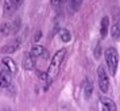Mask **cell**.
Segmentation results:
<instances>
[{"label":"cell","mask_w":120,"mask_h":111,"mask_svg":"<svg viewBox=\"0 0 120 111\" xmlns=\"http://www.w3.org/2000/svg\"><path fill=\"white\" fill-rule=\"evenodd\" d=\"M81 4H82V0H70V8L73 11H78Z\"/></svg>","instance_id":"16"},{"label":"cell","mask_w":120,"mask_h":111,"mask_svg":"<svg viewBox=\"0 0 120 111\" xmlns=\"http://www.w3.org/2000/svg\"><path fill=\"white\" fill-rule=\"evenodd\" d=\"M65 0H51V6L53 7H60Z\"/></svg>","instance_id":"18"},{"label":"cell","mask_w":120,"mask_h":111,"mask_svg":"<svg viewBox=\"0 0 120 111\" xmlns=\"http://www.w3.org/2000/svg\"><path fill=\"white\" fill-rule=\"evenodd\" d=\"M19 46H20L19 41H12V42H10V44H7L4 48H1V52L6 53V54H10V53L16 52V50L19 49Z\"/></svg>","instance_id":"9"},{"label":"cell","mask_w":120,"mask_h":111,"mask_svg":"<svg viewBox=\"0 0 120 111\" xmlns=\"http://www.w3.org/2000/svg\"><path fill=\"white\" fill-rule=\"evenodd\" d=\"M97 81H98V87H100V91L101 92H108L109 89V79L108 75H107V71L104 65H100L97 68Z\"/></svg>","instance_id":"3"},{"label":"cell","mask_w":120,"mask_h":111,"mask_svg":"<svg viewBox=\"0 0 120 111\" xmlns=\"http://www.w3.org/2000/svg\"><path fill=\"white\" fill-rule=\"evenodd\" d=\"M82 89H84V96H85V99H89L93 94V83L89 79H85V80H84Z\"/></svg>","instance_id":"8"},{"label":"cell","mask_w":120,"mask_h":111,"mask_svg":"<svg viewBox=\"0 0 120 111\" xmlns=\"http://www.w3.org/2000/svg\"><path fill=\"white\" fill-rule=\"evenodd\" d=\"M0 33L1 35H10V34L14 33V28H12V23L11 22H3L1 26H0Z\"/></svg>","instance_id":"11"},{"label":"cell","mask_w":120,"mask_h":111,"mask_svg":"<svg viewBox=\"0 0 120 111\" xmlns=\"http://www.w3.org/2000/svg\"><path fill=\"white\" fill-rule=\"evenodd\" d=\"M60 37L61 39H62V42H70L71 39V34L69 30H66V28H62V30H60Z\"/></svg>","instance_id":"15"},{"label":"cell","mask_w":120,"mask_h":111,"mask_svg":"<svg viewBox=\"0 0 120 111\" xmlns=\"http://www.w3.org/2000/svg\"><path fill=\"white\" fill-rule=\"evenodd\" d=\"M12 23V28H14V33H16L18 30H19V27H20V19L18 18V19H15Z\"/></svg>","instance_id":"17"},{"label":"cell","mask_w":120,"mask_h":111,"mask_svg":"<svg viewBox=\"0 0 120 111\" xmlns=\"http://www.w3.org/2000/svg\"><path fill=\"white\" fill-rule=\"evenodd\" d=\"M34 67H35V58L31 56V53H26L23 56V68L27 71H31L34 69Z\"/></svg>","instance_id":"7"},{"label":"cell","mask_w":120,"mask_h":111,"mask_svg":"<svg viewBox=\"0 0 120 111\" xmlns=\"http://www.w3.org/2000/svg\"><path fill=\"white\" fill-rule=\"evenodd\" d=\"M100 106H101V111H117L116 104L108 98H101L100 99Z\"/></svg>","instance_id":"6"},{"label":"cell","mask_w":120,"mask_h":111,"mask_svg":"<svg viewBox=\"0 0 120 111\" xmlns=\"http://www.w3.org/2000/svg\"><path fill=\"white\" fill-rule=\"evenodd\" d=\"M11 84V73L7 69H3L0 72V88H7Z\"/></svg>","instance_id":"5"},{"label":"cell","mask_w":120,"mask_h":111,"mask_svg":"<svg viewBox=\"0 0 120 111\" xmlns=\"http://www.w3.org/2000/svg\"><path fill=\"white\" fill-rule=\"evenodd\" d=\"M1 64L4 65V69H7L8 72L11 73V75H15V73L18 72L16 64H15V62H14V60H12V58H10V57H3Z\"/></svg>","instance_id":"4"},{"label":"cell","mask_w":120,"mask_h":111,"mask_svg":"<svg viewBox=\"0 0 120 111\" xmlns=\"http://www.w3.org/2000/svg\"><path fill=\"white\" fill-rule=\"evenodd\" d=\"M22 1H23V0H15V3H16V6H19V4H20Z\"/></svg>","instance_id":"21"},{"label":"cell","mask_w":120,"mask_h":111,"mask_svg":"<svg viewBox=\"0 0 120 111\" xmlns=\"http://www.w3.org/2000/svg\"><path fill=\"white\" fill-rule=\"evenodd\" d=\"M38 76L41 80H45V81H47V73L46 72H38Z\"/></svg>","instance_id":"19"},{"label":"cell","mask_w":120,"mask_h":111,"mask_svg":"<svg viewBox=\"0 0 120 111\" xmlns=\"http://www.w3.org/2000/svg\"><path fill=\"white\" fill-rule=\"evenodd\" d=\"M111 37L113 39H120V22L115 23L111 28Z\"/></svg>","instance_id":"14"},{"label":"cell","mask_w":120,"mask_h":111,"mask_svg":"<svg viewBox=\"0 0 120 111\" xmlns=\"http://www.w3.org/2000/svg\"><path fill=\"white\" fill-rule=\"evenodd\" d=\"M43 54H46V49H45L43 46H41V45H35L31 49V56H33L34 58H37L39 56H43Z\"/></svg>","instance_id":"13"},{"label":"cell","mask_w":120,"mask_h":111,"mask_svg":"<svg viewBox=\"0 0 120 111\" xmlns=\"http://www.w3.org/2000/svg\"><path fill=\"white\" fill-rule=\"evenodd\" d=\"M108 27H109V18L104 16L101 19V24H100V35L101 38H105L107 34H108Z\"/></svg>","instance_id":"10"},{"label":"cell","mask_w":120,"mask_h":111,"mask_svg":"<svg viewBox=\"0 0 120 111\" xmlns=\"http://www.w3.org/2000/svg\"><path fill=\"white\" fill-rule=\"evenodd\" d=\"M65 56H66V50L65 49H61L58 50L54 56H53V58H51V62H50L49 65V69H47V84H51L53 81L55 80V77L58 76V73H60V69H61V65H62V62L65 60ZM47 85V87H49Z\"/></svg>","instance_id":"1"},{"label":"cell","mask_w":120,"mask_h":111,"mask_svg":"<svg viewBox=\"0 0 120 111\" xmlns=\"http://www.w3.org/2000/svg\"><path fill=\"white\" fill-rule=\"evenodd\" d=\"M105 61H107L109 73L113 76L117 71V64H119V54H117V50L115 48H108L105 50Z\"/></svg>","instance_id":"2"},{"label":"cell","mask_w":120,"mask_h":111,"mask_svg":"<svg viewBox=\"0 0 120 111\" xmlns=\"http://www.w3.org/2000/svg\"><path fill=\"white\" fill-rule=\"evenodd\" d=\"M16 7L18 6H16V3H15V0H4V4H3V10H4V12L11 14Z\"/></svg>","instance_id":"12"},{"label":"cell","mask_w":120,"mask_h":111,"mask_svg":"<svg viewBox=\"0 0 120 111\" xmlns=\"http://www.w3.org/2000/svg\"><path fill=\"white\" fill-rule=\"evenodd\" d=\"M100 57V44L97 45V48H96V58Z\"/></svg>","instance_id":"20"}]
</instances>
